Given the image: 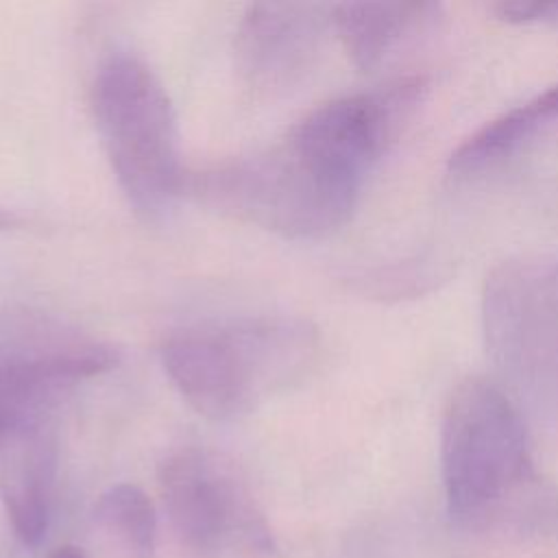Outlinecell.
Listing matches in <instances>:
<instances>
[{"label": "cell", "instance_id": "7c38bea8", "mask_svg": "<svg viewBox=\"0 0 558 558\" xmlns=\"http://www.w3.org/2000/svg\"><path fill=\"white\" fill-rule=\"evenodd\" d=\"M94 521L133 558H153L157 545V512L150 497L133 484L107 488L96 506Z\"/></svg>", "mask_w": 558, "mask_h": 558}, {"label": "cell", "instance_id": "5b68a950", "mask_svg": "<svg viewBox=\"0 0 558 558\" xmlns=\"http://www.w3.org/2000/svg\"><path fill=\"white\" fill-rule=\"evenodd\" d=\"M183 192L225 216L292 240H318L349 222L355 207L333 192L305 159L281 144L185 172Z\"/></svg>", "mask_w": 558, "mask_h": 558}, {"label": "cell", "instance_id": "8992f818", "mask_svg": "<svg viewBox=\"0 0 558 558\" xmlns=\"http://www.w3.org/2000/svg\"><path fill=\"white\" fill-rule=\"evenodd\" d=\"M118 362V353L59 323L0 314V449L44 427L52 405L76 384Z\"/></svg>", "mask_w": 558, "mask_h": 558}, {"label": "cell", "instance_id": "8fae6325", "mask_svg": "<svg viewBox=\"0 0 558 558\" xmlns=\"http://www.w3.org/2000/svg\"><path fill=\"white\" fill-rule=\"evenodd\" d=\"M54 477V451L39 429L26 442L17 471L4 482L2 504L13 534L28 547H37L50 517V490Z\"/></svg>", "mask_w": 558, "mask_h": 558}, {"label": "cell", "instance_id": "7a4b0ae2", "mask_svg": "<svg viewBox=\"0 0 558 558\" xmlns=\"http://www.w3.org/2000/svg\"><path fill=\"white\" fill-rule=\"evenodd\" d=\"M440 469L451 519L482 525L534 484L527 429L506 390L469 375L451 390L440 423Z\"/></svg>", "mask_w": 558, "mask_h": 558}, {"label": "cell", "instance_id": "ba28073f", "mask_svg": "<svg viewBox=\"0 0 558 558\" xmlns=\"http://www.w3.org/2000/svg\"><path fill=\"white\" fill-rule=\"evenodd\" d=\"M331 9L296 2L251 4L238 26L235 59L246 85L272 94L290 87L310 68Z\"/></svg>", "mask_w": 558, "mask_h": 558}, {"label": "cell", "instance_id": "277c9868", "mask_svg": "<svg viewBox=\"0 0 558 558\" xmlns=\"http://www.w3.org/2000/svg\"><path fill=\"white\" fill-rule=\"evenodd\" d=\"M482 333L506 388L530 410H558V255L519 253L482 286Z\"/></svg>", "mask_w": 558, "mask_h": 558}, {"label": "cell", "instance_id": "4fadbf2b", "mask_svg": "<svg viewBox=\"0 0 558 558\" xmlns=\"http://www.w3.org/2000/svg\"><path fill=\"white\" fill-rule=\"evenodd\" d=\"M495 13L512 24H549L558 26V2H499Z\"/></svg>", "mask_w": 558, "mask_h": 558}, {"label": "cell", "instance_id": "9c48e42d", "mask_svg": "<svg viewBox=\"0 0 558 558\" xmlns=\"http://www.w3.org/2000/svg\"><path fill=\"white\" fill-rule=\"evenodd\" d=\"M436 2H344L331 7V26L351 63L375 70L408 35L438 17Z\"/></svg>", "mask_w": 558, "mask_h": 558}, {"label": "cell", "instance_id": "9a60e30c", "mask_svg": "<svg viewBox=\"0 0 558 558\" xmlns=\"http://www.w3.org/2000/svg\"><path fill=\"white\" fill-rule=\"evenodd\" d=\"M17 225H20V218L13 211L0 207V229H13Z\"/></svg>", "mask_w": 558, "mask_h": 558}, {"label": "cell", "instance_id": "5bb4252c", "mask_svg": "<svg viewBox=\"0 0 558 558\" xmlns=\"http://www.w3.org/2000/svg\"><path fill=\"white\" fill-rule=\"evenodd\" d=\"M48 558H87V556L74 545H61V547L52 549Z\"/></svg>", "mask_w": 558, "mask_h": 558}, {"label": "cell", "instance_id": "6da1fadb", "mask_svg": "<svg viewBox=\"0 0 558 558\" xmlns=\"http://www.w3.org/2000/svg\"><path fill=\"white\" fill-rule=\"evenodd\" d=\"M316 351L318 331L312 323L294 316H248L168 336L161 364L198 414L227 421L296 381Z\"/></svg>", "mask_w": 558, "mask_h": 558}, {"label": "cell", "instance_id": "30bf717a", "mask_svg": "<svg viewBox=\"0 0 558 558\" xmlns=\"http://www.w3.org/2000/svg\"><path fill=\"white\" fill-rule=\"evenodd\" d=\"M558 124V83L501 111L466 135L449 155L451 174L477 172L517 153L538 133Z\"/></svg>", "mask_w": 558, "mask_h": 558}, {"label": "cell", "instance_id": "52a82bcc", "mask_svg": "<svg viewBox=\"0 0 558 558\" xmlns=\"http://www.w3.org/2000/svg\"><path fill=\"white\" fill-rule=\"evenodd\" d=\"M157 482L168 519L190 549L203 556L270 549L262 512L216 456L196 447L177 449L159 464Z\"/></svg>", "mask_w": 558, "mask_h": 558}, {"label": "cell", "instance_id": "3957f363", "mask_svg": "<svg viewBox=\"0 0 558 558\" xmlns=\"http://www.w3.org/2000/svg\"><path fill=\"white\" fill-rule=\"evenodd\" d=\"M96 131L129 205L144 218L161 216L183 194L179 126L172 100L146 61L109 54L92 85Z\"/></svg>", "mask_w": 558, "mask_h": 558}]
</instances>
